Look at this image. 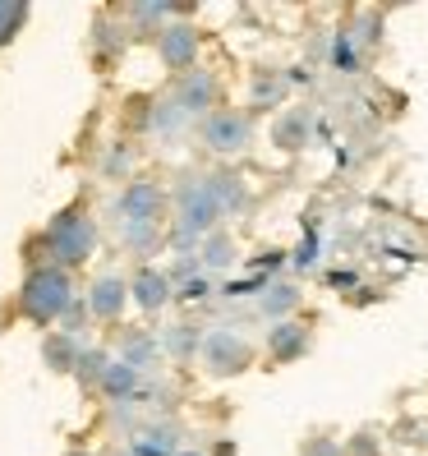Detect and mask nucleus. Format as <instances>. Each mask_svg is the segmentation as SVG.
I'll return each instance as SVG.
<instances>
[{
    "label": "nucleus",
    "instance_id": "obj_1",
    "mask_svg": "<svg viewBox=\"0 0 428 456\" xmlns=\"http://www.w3.org/2000/svg\"><path fill=\"white\" fill-rule=\"evenodd\" d=\"M42 249H46L51 267H65V273L84 267L93 258V249H97V222L88 217V203L61 208L56 217L46 222V231H42Z\"/></svg>",
    "mask_w": 428,
    "mask_h": 456
},
{
    "label": "nucleus",
    "instance_id": "obj_2",
    "mask_svg": "<svg viewBox=\"0 0 428 456\" xmlns=\"http://www.w3.org/2000/svg\"><path fill=\"white\" fill-rule=\"evenodd\" d=\"M69 305H74V277L65 273V267L42 263L19 286V314L28 318V323H37V328L61 323Z\"/></svg>",
    "mask_w": 428,
    "mask_h": 456
},
{
    "label": "nucleus",
    "instance_id": "obj_3",
    "mask_svg": "<svg viewBox=\"0 0 428 456\" xmlns=\"http://www.w3.org/2000/svg\"><path fill=\"white\" fill-rule=\"evenodd\" d=\"M222 222V203L212 194L207 175H190L175 190V245H194V240H207Z\"/></svg>",
    "mask_w": 428,
    "mask_h": 456
},
{
    "label": "nucleus",
    "instance_id": "obj_4",
    "mask_svg": "<svg viewBox=\"0 0 428 456\" xmlns=\"http://www.w3.org/2000/svg\"><path fill=\"white\" fill-rule=\"evenodd\" d=\"M198 364L207 369V379H235V373H245L254 364V346L230 328H212V332H203Z\"/></svg>",
    "mask_w": 428,
    "mask_h": 456
},
{
    "label": "nucleus",
    "instance_id": "obj_5",
    "mask_svg": "<svg viewBox=\"0 0 428 456\" xmlns=\"http://www.w3.org/2000/svg\"><path fill=\"white\" fill-rule=\"evenodd\" d=\"M203 143L217 152V157H235L254 143V120L245 111H230V106H217L207 120H203Z\"/></svg>",
    "mask_w": 428,
    "mask_h": 456
},
{
    "label": "nucleus",
    "instance_id": "obj_6",
    "mask_svg": "<svg viewBox=\"0 0 428 456\" xmlns=\"http://www.w3.org/2000/svg\"><path fill=\"white\" fill-rule=\"evenodd\" d=\"M171 102L180 106L184 116H212L222 106V84H217V74L212 69H190V74H180V84H175V93H171Z\"/></svg>",
    "mask_w": 428,
    "mask_h": 456
},
{
    "label": "nucleus",
    "instance_id": "obj_7",
    "mask_svg": "<svg viewBox=\"0 0 428 456\" xmlns=\"http://www.w3.org/2000/svg\"><path fill=\"white\" fill-rule=\"evenodd\" d=\"M162 217H166V194L157 190L152 180L125 184V194L116 199V222L120 226H133V222H157L162 226Z\"/></svg>",
    "mask_w": 428,
    "mask_h": 456
},
{
    "label": "nucleus",
    "instance_id": "obj_8",
    "mask_svg": "<svg viewBox=\"0 0 428 456\" xmlns=\"http://www.w3.org/2000/svg\"><path fill=\"white\" fill-rule=\"evenodd\" d=\"M157 56L171 74H190L198 69V28L194 23H166L162 33H157Z\"/></svg>",
    "mask_w": 428,
    "mask_h": 456
},
{
    "label": "nucleus",
    "instance_id": "obj_9",
    "mask_svg": "<svg viewBox=\"0 0 428 456\" xmlns=\"http://www.w3.org/2000/svg\"><path fill=\"white\" fill-rule=\"evenodd\" d=\"M88 314L93 318H101V323H116V318L125 314V305H129V281L125 277H116V273H106V277H97L93 286H88Z\"/></svg>",
    "mask_w": 428,
    "mask_h": 456
},
{
    "label": "nucleus",
    "instance_id": "obj_10",
    "mask_svg": "<svg viewBox=\"0 0 428 456\" xmlns=\"http://www.w3.org/2000/svg\"><path fill=\"white\" fill-rule=\"evenodd\" d=\"M309 341H313V332L300 323V318H281V323L267 328V355H272L277 364H290V360H300L309 351Z\"/></svg>",
    "mask_w": 428,
    "mask_h": 456
},
{
    "label": "nucleus",
    "instance_id": "obj_11",
    "mask_svg": "<svg viewBox=\"0 0 428 456\" xmlns=\"http://www.w3.org/2000/svg\"><path fill=\"white\" fill-rule=\"evenodd\" d=\"M171 277L166 273H157V267H139V277L129 281V300L139 305L143 314H162L171 305Z\"/></svg>",
    "mask_w": 428,
    "mask_h": 456
},
{
    "label": "nucleus",
    "instance_id": "obj_12",
    "mask_svg": "<svg viewBox=\"0 0 428 456\" xmlns=\"http://www.w3.org/2000/svg\"><path fill=\"white\" fill-rule=\"evenodd\" d=\"M309 134H313V111L309 106H290V111L272 125V143L281 152H300L309 143Z\"/></svg>",
    "mask_w": 428,
    "mask_h": 456
},
{
    "label": "nucleus",
    "instance_id": "obj_13",
    "mask_svg": "<svg viewBox=\"0 0 428 456\" xmlns=\"http://www.w3.org/2000/svg\"><path fill=\"white\" fill-rule=\"evenodd\" d=\"M97 392L106 401H129L133 392H139V369H129L125 360H106L101 379H97Z\"/></svg>",
    "mask_w": 428,
    "mask_h": 456
},
{
    "label": "nucleus",
    "instance_id": "obj_14",
    "mask_svg": "<svg viewBox=\"0 0 428 456\" xmlns=\"http://www.w3.org/2000/svg\"><path fill=\"white\" fill-rule=\"evenodd\" d=\"M42 360L56 369V373H74L78 360H84V346H78V337H65V332H51L42 341Z\"/></svg>",
    "mask_w": 428,
    "mask_h": 456
},
{
    "label": "nucleus",
    "instance_id": "obj_15",
    "mask_svg": "<svg viewBox=\"0 0 428 456\" xmlns=\"http://www.w3.org/2000/svg\"><path fill=\"white\" fill-rule=\"evenodd\" d=\"M207 180H212V194H217V203H222V217H226V212H239V208L249 203V190H245V180H239L235 171H212Z\"/></svg>",
    "mask_w": 428,
    "mask_h": 456
},
{
    "label": "nucleus",
    "instance_id": "obj_16",
    "mask_svg": "<svg viewBox=\"0 0 428 456\" xmlns=\"http://www.w3.org/2000/svg\"><path fill=\"white\" fill-rule=\"evenodd\" d=\"M162 346H166L175 360H194L198 346H203V332H198V323H171L166 337H162Z\"/></svg>",
    "mask_w": 428,
    "mask_h": 456
},
{
    "label": "nucleus",
    "instance_id": "obj_17",
    "mask_svg": "<svg viewBox=\"0 0 428 456\" xmlns=\"http://www.w3.org/2000/svg\"><path fill=\"white\" fill-rule=\"evenodd\" d=\"M129 456H175V434L171 428H139L129 443Z\"/></svg>",
    "mask_w": 428,
    "mask_h": 456
},
{
    "label": "nucleus",
    "instance_id": "obj_18",
    "mask_svg": "<svg viewBox=\"0 0 428 456\" xmlns=\"http://www.w3.org/2000/svg\"><path fill=\"white\" fill-rule=\"evenodd\" d=\"M300 305V290L295 286H267V295H262V300H258V309L267 314V318H272V323H281V318H290V309H295Z\"/></svg>",
    "mask_w": 428,
    "mask_h": 456
},
{
    "label": "nucleus",
    "instance_id": "obj_19",
    "mask_svg": "<svg viewBox=\"0 0 428 456\" xmlns=\"http://www.w3.org/2000/svg\"><path fill=\"white\" fill-rule=\"evenodd\" d=\"M207 273H222V267H230L235 263V240L230 235H222V231H212L207 240H203V258H198Z\"/></svg>",
    "mask_w": 428,
    "mask_h": 456
},
{
    "label": "nucleus",
    "instance_id": "obj_20",
    "mask_svg": "<svg viewBox=\"0 0 428 456\" xmlns=\"http://www.w3.org/2000/svg\"><path fill=\"white\" fill-rule=\"evenodd\" d=\"M249 97H254V106H277L286 97V78L277 69H258L249 84Z\"/></svg>",
    "mask_w": 428,
    "mask_h": 456
},
{
    "label": "nucleus",
    "instance_id": "obj_21",
    "mask_svg": "<svg viewBox=\"0 0 428 456\" xmlns=\"http://www.w3.org/2000/svg\"><path fill=\"white\" fill-rule=\"evenodd\" d=\"M129 254H157V245H162V226L157 222H133V226H120Z\"/></svg>",
    "mask_w": 428,
    "mask_h": 456
},
{
    "label": "nucleus",
    "instance_id": "obj_22",
    "mask_svg": "<svg viewBox=\"0 0 428 456\" xmlns=\"http://www.w3.org/2000/svg\"><path fill=\"white\" fill-rule=\"evenodd\" d=\"M120 360L129 369H148L157 360V337H143V332H129L125 346H120Z\"/></svg>",
    "mask_w": 428,
    "mask_h": 456
},
{
    "label": "nucleus",
    "instance_id": "obj_23",
    "mask_svg": "<svg viewBox=\"0 0 428 456\" xmlns=\"http://www.w3.org/2000/svg\"><path fill=\"white\" fill-rule=\"evenodd\" d=\"M28 5L23 0H0V46H10L19 33H23V23H28Z\"/></svg>",
    "mask_w": 428,
    "mask_h": 456
},
{
    "label": "nucleus",
    "instance_id": "obj_24",
    "mask_svg": "<svg viewBox=\"0 0 428 456\" xmlns=\"http://www.w3.org/2000/svg\"><path fill=\"white\" fill-rule=\"evenodd\" d=\"M88 318H93V314H88V305H84V300H74V305L65 309V318H61V323H65L61 332H65V337H78V332H84V323H88Z\"/></svg>",
    "mask_w": 428,
    "mask_h": 456
},
{
    "label": "nucleus",
    "instance_id": "obj_25",
    "mask_svg": "<svg viewBox=\"0 0 428 456\" xmlns=\"http://www.w3.org/2000/svg\"><path fill=\"white\" fill-rule=\"evenodd\" d=\"M101 369H106V355H97V351H84V360H78V379H84V383H97L101 379Z\"/></svg>",
    "mask_w": 428,
    "mask_h": 456
},
{
    "label": "nucleus",
    "instance_id": "obj_26",
    "mask_svg": "<svg viewBox=\"0 0 428 456\" xmlns=\"http://www.w3.org/2000/svg\"><path fill=\"white\" fill-rule=\"evenodd\" d=\"M180 300H203V295H207V281L203 277H190V281H180Z\"/></svg>",
    "mask_w": 428,
    "mask_h": 456
},
{
    "label": "nucleus",
    "instance_id": "obj_27",
    "mask_svg": "<svg viewBox=\"0 0 428 456\" xmlns=\"http://www.w3.org/2000/svg\"><path fill=\"white\" fill-rule=\"evenodd\" d=\"M304 456H341V447L332 438H309L304 443Z\"/></svg>",
    "mask_w": 428,
    "mask_h": 456
},
{
    "label": "nucleus",
    "instance_id": "obj_28",
    "mask_svg": "<svg viewBox=\"0 0 428 456\" xmlns=\"http://www.w3.org/2000/svg\"><path fill=\"white\" fill-rule=\"evenodd\" d=\"M336 65L341 69H355V51H351V37H345V33L336 37Z\"/></svg>",
    "mask_w": 428,
    "mask_h": 456
},
{
    "label": "nucleus",
    "instance_id": "obj_29",
    "mask_svg": "<svg viewBox=\"0 0 428 456\" xmlns=\"http://www.w3.org/2000/svg\"><path fill=\"white\" fill-rule=\"evenodd\" d=\"M355 456H378V447H373V443H364V438H359V443H355Z\"/></svg>",
    "mask_w": 428,
    "mask_h": 456
},
{
    "label": "nucleus",
    "instance_id": "obj_30",
    "mask_svg": "<svg viewBox=\"0 0 428 456\" xmlns=\"http://www.w3.org/2000/svg\"><path fill=\"white\" fill-rule=\"evenodd\" d=\"M175 456H207V452H194V447H184V452H175Z\"/></svg>",
    "mask_w": 428,
    "mask_h": 456
},
{
    "label": "nucleus",
    "instance_id": "obj_31",
    "mask_svg": "<svg viewBox=\"0 0 428 456\" xmlns=\"http://www.w3.org/2000/svg\"><path fill=\"white\" fill-rule=\"evenodd\" d=\"M69 456H88V452H78V447H74V452H69Z\"/></svg>",
    "mask_w": 428,
    "mask_h": 456
}]
</instances>
